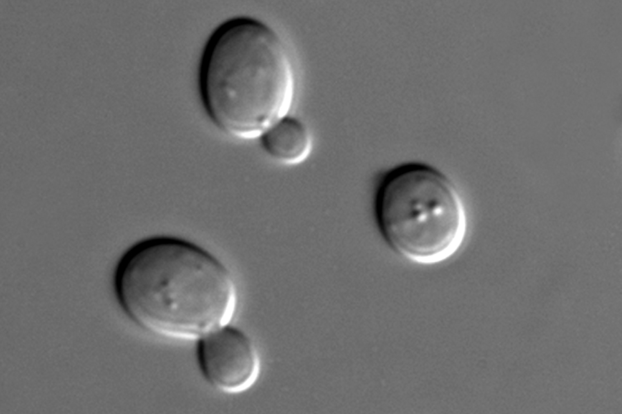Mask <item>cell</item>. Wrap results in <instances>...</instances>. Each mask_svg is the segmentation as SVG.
<instances>
[{
	"mask_svg": "<svg viewBox=\"0 0 622 414\" xmlns=\"http://www.w3.org/2000/svg\"><path fill=\"white\" fill-rule=\"evenodd\" d=\"M113 288L122 310L151 334L200 339L229 324L238 291L234 276L215 255L180 237L153 236L119 259Z\"/></svg>",
	"mask_w": 622,
	"mask_h": 414,
	"instance_id": "cell-1",
	"label": "cell"
},
{
	"mask_svg": "<svg viewBox=\"0 0 622 414\" xmlns=\"http://www.w3.org/2000/svg\"><path fill=\"white\" fill-rule=\"evenodd\" d=\"M205 112L224 133L260 138L288 115L296 91L289 48L267 24L249 17L221 23L209 37L199 68Z\"/></svg>",
	"mask_w": 622,
	"mask_h": 414,
	"instance_id": "cell-2",
	"label": "cell"
},
{
	"mask_svg": "<svg viewBox=\"0 0 622 414\" xmlns=\"http://www.w3.org/2000/svg\"><path fill=\"white\" fill-rule=\"evenodd\" d=\"M373 215L388 248L421 264L449 259L466 236V212L454 183L422 162L401 164L379 175Z\"/></svg>",
	"mask_w": 622,
	"mask_h": 414,
	"instance_id": "cell-3",
	"label": "cell"
},
{
	"mask_svg": "<svg viewBox=\"0 0 622 414\" xmlns=\"http://www.w3.org/2000/svg\"><path fill=\"white\" fill-rule=\"evenodd\" d=\"M197 356L206 380L225 393L247 390L259 375L260 357L254 341L229 324L198 339Z\"/></svg>",
	"mask_w": 622,
	"mask_h": 414,
	"instance_id": "cell-4",
	"label": "cell"
},
{
	"mask_svg": "<svg viewBox=\"0 0 622 414\" xmlns=\"http://www.w3.org/2000/svg\"><path fill=\"white\" fill-rule=\"evenodd\" d=\"M266 154L285 166H296L304 162L312 149L310 130L300 120L285 116L259 138Z\"/></svg>",
	"mask_w": 622,
	"mask_h": 414,
	"instance_id": "cell-5",
	"label": "cell"
}]
</instances>
